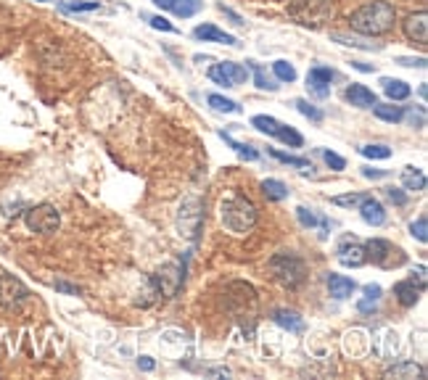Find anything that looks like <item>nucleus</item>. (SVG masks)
Listing matches in <instances>:
<instances>
[{
    "instance_id": "obj_33",
    "label": "nucleus",
    "mask_w": 428,
    "mask_h": 380,
    "mask_svg": "<svg viewBox=\"0 0 428 380\" xmlns=\"http://www.w3.org/2000/svg\"><path fill=\"white\" fill-rule=\"evenodd\" d=\"M402 119H407V124L410 127H415V130H423L426 127V108L423 106H418V108H407L404 114H402Z\"/></svg>"
},
{
    "instance_id": "obj_16",
    "label": "nucleus",
    "mask_w": 428,
    "mask_h": 380,
    "mask_svg": "<svg viewBox=\"0 0 428 380\" xmlns=\"http://www.w3.org/2000/svg\"><path fill=\"white\" fill-rule=\"evenodd\" d=\"M357 206H360L362 220L370 224V227H381V224H386V209H384V204H381L378 198L365 196Z\"/></svg>"
},
{
    "instance_id": "obj_22",
    "label": "nucleus",
    "mask_w": 428,
    "mask_h": 380,
    "mask_svg": "<svg viewBox=\"0 0 428 380\" xmlns=\"http://www.w3.org/2000/svg\"><path fill=\"white\" fill-rule=\"evenodd\" d=\"M386 378H397V380H415V378H426V370L420 367V365H415V362H400V365H394V367L386 370Z\"/></svg>"
},
{
    "instance_id": "obj_49",
    "label": "nucleus",
    "mask_w": 428,
    "mask_h": 380,
    "mask_svg": "<svg viewBox=\"0 0 428 380\" xmlns=\"http://www.w3.org/2000/svg\"><path fill=\"white\" fill-rule=\"evenodd\" d=\"M352 66H354V69H360V72H373V66L362 64V61H352Z\"/></svg>"
},
{
    "instance_id": "obj_3",
    "label": "nucleus",
    "mask_w": 428,
    "mask_h": 380,
    "mask_svg": "<svg viewBox=\"0 0 428 380\" xmlns=\"http://www.w3.org/2000/svg\"><path fill=\"white\" fill-rule=\"evenodd\" d=\"M334 11V0H291L288 3V16L294 19L296 24L312 26V29H318L325 22H331Z\"/></svg>"
},
{
    "instance_id": "obj_29",
    "label": "nucleus",
    "mask_w": 428,
    "mask_h": 380,
    "mask_svg": "<svg viewBox=\"0 0 428 380\" xmlns=\"http://www.w3.org/2000/svg\"><path fill=\"white\" fill-rule=\"evenodd\" d=\"M262 193L270 201H283V198H288V185L281 183V180H265L262 183Z\"/></svg>"
},
{
    "instance_id": "obj_50",
    "label": "nucleus",
    "mask_w": 428,
    "mask_h": 380,
    "mask_svg": "<svg viewBox=\"0 0 428 380\" xmlns=\"http://www.w3.org/2000/svg\"><path fill=\"white\" fill-rule=\"evenodd\" d=\"M40 3H45V0H40Z\"/></svg>"
},
{
    "instance_id": "obj_11",
    "label": "nucleus",
    "mask_w": 428,
    "mask_h": 380,
    "mask_svg": "<svg viewBox=\"0 0 428 380\" xmlns=\"http://www.w3.org/2000/svg\"><path fill=\"white\" fill-rule=\"evenodd\" d=\"M29 299V288L14 275H0V306L19 309Z\"/></svg>"
},
{
    "instance_id": "obj_47",
    "label": "nucleus",
    "mask_w": 428,
    "mask_h": 380,
    "mask_svg": "<svg viewBox=\"0 0 428 380\" xmlns=\"http://www.w3.org/2000/svg\"><path fill=\"white\" fill-rule=\"evenodd\" d=\"M138 367L143 370V372H151V370L156 367V362H154L151 356H140V359H138Z\"/></svg>"
},
{
    "instance_id": "obj_20",
    "label": "nucleus",
    "mask_w": 428,
    "mask_h": 380,
    "mask_svg": "<svg viewBox=\"0 0 428 380\" xmlns=\"http://www.w3.org/2000/svg\"><path fill=\"white\" fill-rule=\"evenodd\" d=\"M193 38L196 40H204V42H222V45H238V40L228 35V32H222V29H217L214 24H201L193 29Z\"/></svg>"
},
{
    "instance_id": "obj_39",
    "label": "nucleus",
    "mask_w": 428,
    "mask_h": 380,
    "mask_svg": "<svg viewBox=\"0 0 428 380\" xmlns=\"http://www.w3.org/2000/svg\"><path fill=\"white\" fill-rule=\"evenodd\" d=\"M101 8V3H61V11H69V13H82V11H98Z\"/></svg>"
},
{
    "instance_id": "obj_30",
    "label": "nucleus",
    "mask_w": 428,
    "mask_h": 380,
    "mask_svg": "<svg viewBox=\"0 0 428 380\" xmlns=\"http://www.w3.org/2000/svg\"><path fill=\"white\" fill-rule=\"evenodd\" d=\"M296 220L302 222V227H318V224H322V238L328 236V222L325 220H318L315 214H312V209H307V206H296Z\"/></svg>"
},
{
    "instance_id": "obj_35",
    "label": "nucleus",
    "mask_w": 428,
    "mask_h": 380,
    "mask_svg": "<svg viewBox=\"0 0 428 380\" xmlns=\"http://www.w3.org/2000/svg\"><path fill=\"white\" fill-rule=\"evenodd\" d=\"M336 42H341V45H349V48H362V51H378L381 45H373V42H365V40H357V38H347V35H334Z\"/></svg>"
},
{
    "instance_id": "obj_7",
    "label": "nucleus",
    "mask_w": 428,
    "mask_h": 380,
    "mask_svg": "<svg viewBox=\"0 0 428 380\" xmlns=\"http://www.w3.org/2000/svg\"><path fill=\"white\" fill-rule=\"evenodd\" d=\"M24 222L32 233H38V236H51L56 233L58 227H61V214L56 211V206L51 204H38V206H32V209L24 214Z\"/></svg>"
},
{
    "instance_id": "obj_36",
    "label": "nucleus",
    "mask_w": 428,
    "mask_h": 380,
    "mask_svg": "<svg viewBox=\"0 0 428 380\" xmlns=\"http://www.w3.org/2000/svg\"><path fill=\"white\" fill-rule=\"evenodd\" d=\"M410 236L418 238L420 243H426V240H428V220H426V214H420V217H418V220L410 224Z\"/></svg>"
},
{
    "instance_id": "obj_32",
    "label": "nucleus",
    "mask_w": 428,
    "mask_h": 380,
    "mask_svg": "<svg viewBox=\"0 0 428 380\" xmlns=\"http://www.w3.org/2000/svg\"><path fill=\"white\" fill-rule=\"evenodd\" d=\"M246 64L254 66V82H256V88H262V90H278V88H281V85H278L275 79L270 77L268 72L262 69V66H256L254 61H246Z\"/></svg>"
},
{
    "instance_id": "obj_40",
    "label": "nucleus",
    "mask_w": 428,
    "mask_h": 380,
    "mask_svg": "<svg viewBox=\"0 0 428 380\" xmlns=\"http://www.w3.org/2000/svg\"><path fill=\"white\" fill-rule=\"evenodd\" d=\"M322 158H325V164H328L334 172L347 170V161H344V156H338V154H334V151H322Z\"/></svg>"
},
{
    "instance_id": "obj_12",
    "label": "nucleus",
    "mask_w": 428,
    "mask_h": 380,
    "mask_svg": "<svg viewBox=\"0 0 428 380\" xmlns=\"http://www.w3.org/2000/svg\"><path fill=\"white\" fill-rule=\"evenodd\" d=\"M334 79H336L334 69H328V66H312L307 72V88L315 98H328Z\"/></svg>"
},
{
    "instance_id": "obj_44",
    "label": "nucleus",
    "mask_w": 428,
    "mask_h": 380,
    "mask_svg": "<svg viewBox=\"0 0 428 380\" xmlns=\"http://www.w3.org/2000/svg\"><path fill=\"white\" fill-rule=\"evenodd\" d=\"M388 172L386 170H370V167H362V177H368V180H381V177H386Z\"/></svg>"
},
{
    "instance_id": "obj_17",
    "label": "nucleus",
    "mask_w": 428,
    "mask_h": 380,
    "mask_svg": "<svg viewBox=\"0 0 428 380\" xmlns=\"http://www.w3.org/2000/svg\"><path fill=\"white\" fill-rule=\"evenodd\" d=\"M347 101L352 106H357V108H373L378 104V98H375V92L370 88H365L360 82H352L347 88Z\"/></svg>"
},
{
    "instance_id": "obj_41",
    "label": "nucleus",
    "mask_w": 428,
    "mask_h": 380,
    "mask_svg": "<svg viewBox=\"0 0 428 380\" xmlns=\"http://www.w3.org/2000/svg\"><path fill=\"white\" fill-rule=\"evenodd\" d=\"M362 198H365L362 193H349V196H334L331 204H336V206H357Z\"/></svg>"
},
{
    "instance_id": "obj_27",
    "label": "nucleus",
    "mask_w": 428,
    "mask_h": 380,
    "mask_svg": "<svg viewBox=\"0 0 428 380\" xmlns=\"http://www.w3.org/2000/svg\"><path fill=\"white\" fill-rule=\"evenodd\" d=\"M220 138H222V140H225L238 156L246 158V161H256V158H259V151H256V148H252L249 143H238V140H233L228 132H220Z\"/></svg>"
},
{
    "instance_id": "obj_23",
    "label": "nucleus",
    "mask_w": 428,
    "mask_h": 380,
    "mask_svg": "<svg viewBox=\"0 0 428 380\" xmlns=\"http://www.w3.org/2000/svg\"><path fill=\"white\" fill-rule=\"evenodd\" d=\"M402 190H415V193L426 190V174H423V170H418V167H404V170H402Z\"/></svg>"
},
{
    "instance_id": "obj_45",
    "label": "nucleus",
    "mask_w": 428,
    "mask_h": 380,
    "mask_svg": "<svg viewBox=\"0 0 428 380\" xmlns=\"http://www.w3.org/2000/svg\"><path fill=\"white\" fill-rule=\"evenodd\" d=\"M56 290H64V293H72V296H80V288L77 286H69L64 280H56Z\"/></svg>"
},
{
    "instance_id": "obj_25",
    "label": "nucleus",
    "mask_w": 428,
    "mask_h": 380,
    "mask_svg": "<svg viewBox=\"0 0 428 380\" xmlns=\"http://www.w3.org/2000/svg\"><path fill=\"white\" fill-rule=\"evenodd\" d=\"M378 299H381V286H365V296L357 301V309L362 315H373L375 306H378Z\"/></svg>"
},
{
    "instance_id": "obj_5",
    "label": "nucleus",
    "mask_w": 428,
    "mask_h": 380,
    "mask_svg": "<svg viewBox=\"0 0 428 380\" xmlns=\"http://www.w3.org/2000/svg\"><path fill=\"white\" fill-rule=\"evenodd\" d=\"M204 220H206V211H204V201L201 198L190 196L180 204V209H177V230H180L183 238L199 243Z\"/></svg>"
},
{
    "instance_id": "obj_15",
    "label": "nucleus",
    "mask_w": 428,
    "mask_h": 380,
    "mask_svg": "<svg viewBox=\"0 0 428 380\" xmlns=\"http://www.w3.org/2000/svg\"><path fill=\"white\" fill-rule=\"evenodd\" d=\"M161 11L174 13L177 19H190L204 8V0H154Z\"/></svg>"
},
{
    "instance_id": "obj_37",
    "label": "nucleus",
    "mask_w": 428,
    "mask_h": 380,
    "mask_svg": "<svg viewBox=\"0 0 428 380\" xmlns=\"http://www.w3.org/2000/svg\"><path fill=\"white\" fill-rule=\"evenodd\" d=\"M360 154L365 158H388L391 156V148L388 145H362Z\"/></svg>"
},
{
    "instance_id": "obj_38",
    "label": "nucleus",
    "mask_w": 428,
    "mask_h": 380,
    "mask_svg": "<svg viewBox=\"0 0 428 380\" xmlns=\"http://www.w3.org/2000/svg\"><path fill=\"white\" fill-rule=\"evenodd\" d=\"M296 108H299V111H302L307 119H312V122H322L320 108H315V106L309 104V101H304V98H299V101H296Z\"/></svg>"
},
{
    "instance_id": "obj_34",
    "label": "nucleus",
    "mask_w": 428,
    "mask_h": 380,
    "mask_svg": "<svg viewBox=\"0 0 428 380\" xmlns=\"http://www.w3.org/2000/svg\"><path fill=\"white\" fill-rule=\"evenodd\" d=\"M272 74H275V79H281V82H294L296 69H294V64H288V61H275V64H272Z\"/></svg>"
},
{
    "instance_id": "obj_31",
    "label": "nucleus",
    "mask_w": 428,
    "mask_h": 380,
    "mask_svg": "<svg viewBox=\"0 0 428 380\" xmlns=\"http://www.w3.org/2000/svg\"><path fill=\"white\" fill-rule=\"evenodd\" d=\"M209 101V106H212L214 111H222V114H238L241 111V106L236 104V101H230V98H225V95H209L206 98Z\"/></svg>"
},
{
    "instance_id": "obj_8",
    "label": "nucleus",
    "mask_w": 428,
    "mask_h": 380,
    "mask_svg": "<svg viewBox=\"0 0 428 380\" xmlns=\"http://www.w3.org/2000/svg\"><path fill=\"white\" fill-rule=\"evenodd\" d=\"M252 127H256V130L270 135V138H278L281 143L291 145V148H302V145H304V138H302L294 127H286V124H281L278 119L265 117V114H256V117L252 119Z\"/></svg>"
},
{
    "instance_id": "obj_18",
    "label": "nucleus",
    "mask_w": 428,
    "mask_h": 380,
    "mask_svg": "<svg viewBox=\"0 0 428 380\" xmlns=\"http://www.w3.org/2000/svg\"><path fill=\"white\" fill-rule=\"evenodd\" d=\"M420 293H423V286H415V277L413 280H400L394 286V296L402 306H415L420 301Z\"/></svg>"
},
{
    "instance_id": "obj_2",
    "label": "nucleus",
    "mask_w": 428,
    "mask_h": 380,
    "mask_svg": "<svg viewBox=\"0 0 428 380\" xmlns=\"http://www.w3.org/2000/svg\"><path fill=\"white\" fill-rule=\"evenodd\" d=\"M220 220L225 224V230L236 233V236H243L249 230H254L256 222H259V211L256 206L243 196H230L222 201L220 206Z\"/></svg>"
},
{
    "instance_id": "obj_10",
    "label": "nucleus",
    "mask_w": 428,
    "mask_h": 380,
    "mask_svg": "<svg viewBox=\"0 0 428 380\" xmlns=\"http://www.w3.org/2000/svg\"><path fill=\"white\" fill-rule=\"evenodd\" d=\"M209 79L214 85H222V88H238L241 82L249 79V69L236 61H222V64H214L209 69Z\"/></svg>"
},
{
    "instance_id": "obj_26",
    "label": "nucleus",
    "mask_w": 428,
    "mask_h": 380,
    "mask_svg": "<svg viewBox=\"0 0 428 380\" xmlns=\"http://www.w3.org/2000/svg\"><path fill=\"white\" fill-rule=\"evenodd\" d=\"M270 156L283 161V164H288V167H296V170H302L304 174H312V164H309V158H302V156H291V154H283L278 148H272L270 151Z\"/></svg>"
},
{
    "instance_id": "obj_21",
    "label": "nucleus",
    "mask_w": 428,
    "mask_h": 380,
    "mask_svg": "<svg viewBox=\"0 0 428 380\" xmlns=\"http://www.w3.org/2000/svg\"><path fill=\"white\" fill-rule=\"evenodd\" d=\"M275 325H281L283 330H291V333H304V320L296 315L294 309H275L272 312Z\"/></svg>"
},
{
    "instance_id": "obj_14",
    "label": "nucleus",
    "mask_w": 428,
    "mask_h": 380,
    "mask_svg": "<svg viewBox=\"0 0 428 380\" xmlns=\"http://www.w3.org/2000/svg\"><path fill=\"white\" fill-rule=\"evenodd\" d=\"M404 35H407V40L418 42V45H426V40H428V13L426 11L410 13V16L404 19Z\"/></svg>"
},
{
    "instance_id": "obj_4",
    "label": "nucleus",
    "mask_w": 428,
    "mask_h": 380,
    "mask_svg": "<svg viewBox=\"0 0 428 380\" xmlns=\"http://www.w3.org/2000/svg\"><path fill=\"white\" fill-rule=\"evenodd\" d=\"M270 272L272 277L286 286V288H299L304 280H307V264L302 256L296 254H288V251H281L270 259Z\"/></svg>"
},
{
    "instance_id": "obj_46",
    "label": "nucleus",
    "mask_w": 428,
    "mask_h": 380,
    "mask_svg": "<svg viewBox=\"0 0 428 380\" xmlns=\"http://www.w3.org/2000/svg\"><path fill=\"white\" fill-rule=\"evenodd\" d=\"M402 66H418V69H426V58L420 56V58H400Z\"/></svg>"
},
{
    "instance_id": "obj_43",
    "label": "nucleus",
    "mask_w": 428,
    "mask_h": 380,
    "mask_svg": "<svg viewBox=\"0 0 428 380\" xmlns=\"http://www.w3.org/2000/svg\"><path fill=\"white\" fill-rule=\"evenodd\" d=\"M386 198L391 204H397V206H404V204H407V196H404L402 188H386Z\"/></svg>"
},
{
    "instance_id": "obj_9",
    "label": "nucleus",
    "mask_w": 428,
    "mask_h": 380,
    "mask_svg": "<svg viewBox=\"0 0 428 380\" xmlns=\"http://www.w3.org/2000/svg\"><path fill=\"white\" fill-rule=\"evenodd\" d=\"M183 280H186V270H180L177 264H164L159 272L151 277L154 293L164 296V299H174L180 286H183Z\"/></svg>"
},
{
    "instance_id": "obj_24",
    "label": "nucleus",
    "mask_w": 428,
    "mask_h": 380,
    "mask_svg": "<svg viewBox=\"0 0 428 380\" xmlns=\"http://www.w3.org/2000/svg\"><path fill=\"white\" fill-rule=\"evenodd\" d=\"M381 85H384V92L388 95V101H404V98H410V92H413V88H410L407 82H402V79L384 77L381 79Z\"/></svg>"
},
{
    "instance_id": "obj_6",
    "label": "nucleus",
    "mask_w": 428,
    "mask_h": 380,
    "mask_svg": "<svg viewBox=\"0 0 428 380\" xmlns=\"http://www.w3.org/2000/svg\"><path fill=\"white\" fill-rule=\"evenodd\" d=\"M365 254H368V262H373L381 270H397L402 264H407V254L384 238H370L365 243Z\"/></svg>"
},
{
    "instance_id": "obj_42",
    "label": "nucleus",
    "mask_w": 428,
    "mask_h": 380,
    "mask_svg": "<svg viewBox=\"0 0 428 380\" xmlns=\"http://www.w3.org/2000/svg\"><path fill=\"white\" fill-rule=\"evenodd\" d=\"M146 22L154 26V29H161V32H177V29H174V24H170L164 16H146Z\"/></svg>"
},
{
    "instance_id": "obj_19",
    "label": "nucleus",
    "mask_w": 428,
    "mask_h": 380,
    "mask_svg": "<svg viewBox=\"0 0 428 380\" xmlns=\"http://www.w3.org/2000/svg\"><path fill=\"white\" fill-rule=\"evenodd\" d=\"M354 280L347 275H336V272H331L328 275V293L334 296L336 301H344V299H349L352 293H354Z\"/></svg>"
},
{
    "instance_id": "obj_28",
    "label": "nucleus",
    "mask_w": 428,
    "mask_h": 380,
    "mask_svg": "<svg viewBox=\"0 0 428 380\" xmlns=\"http://www.w3.org/2000/svg\"><path fill=\"white\" fill-rule=\"evenodd\" d=\"M373 114L378 119H384V122H391V124H397V122H402V114H404V108H402V106H391V104H375L373 106Z\"/></svg>"
},
{
    "instance_id": "obj_1",
    "label": "nucleus",
    "mask_w": 428,
    "mask_h": 380,
    "mask_svg": "<svg viewBox=\"0 0 428 380\" xmlns=\"http://www.w3.org/2000/svg\"><path fill=\"white\" fill-rule=\"evenodd\" d=\"M397 22V11L388 0H373V3H365L357 11L349 16V24L354 32L368 35V38H378V35H386L394 29Z\"/></svg>"
},
{
    "instance_id": "obj_48",
    "label": "nucleus",
    "mask_w": 428,
    "mask_h": 380,
    "mask_svg": "<svg viewBox=\"0 0 428 380\" xmlns=\"http://www.w3.org/2000/svg\"><path fill=\"white\" fill-rule=\"evenodd\" d=\"M220 11H222V13H228L230 19H233V24H238V26L243 24V22H241V16H238V13H233V11H230V8H225V6H220Z\"/></svg>"
},
{
    "instance_id": "obj_13",
    "label": "nucleus",
    "mask_w": 428,
    "mask_h": 380,
    "mask_svg": "<svg viewBox=\"0 0 428 380\" xmlns=\"http://www.w3.org/2000/svg\"><path fill=\"white\" fill-rule=\"evenodd\" d=\"M336 256H338V262L344 264V267H352V270H357V267H362V264H368L365 243L354 240V238H344V243L338 246Z\"/></svg>"
}]
</instances>
